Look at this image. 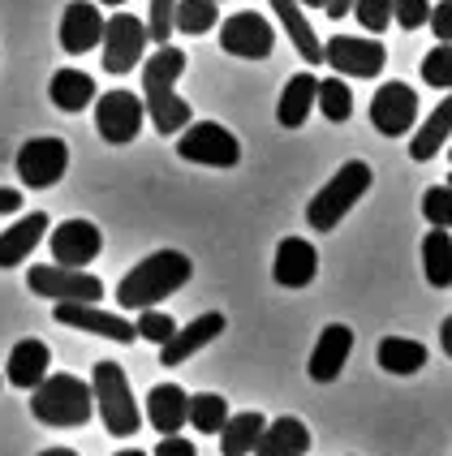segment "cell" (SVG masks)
Masks as SVG:
<instances>
[{
  "label": "cell",
  "instance_id": "obj_40",
  "mask_svg": "<svg viewBox=\"0 0 452 456\" xmlns=\"http://www.w3.org/2000/svg\"><path fill=\"white\" fill-rule=\"evenodd\" d=\"M427 26L435 30V39H440V44H452V0H440V4H431Z\"/></svg>",
  "mask_w": 452,
  "mask_h": 456
},
{
  "label": "cell",
  "instance_id": "obj_31",
  "mask_svg": "<svg viewBox=\"0 0 452 456\" xmlns=\"http://www.w3.org/2000/svg\"><path fill=\"white\" fill-rule=\"evenodd\" d=\"M211 26H220V0H177L173 30H181V35H207Z\"/></svg>",
  "mask_w": 452,
  "mask_h": 456
},
{
  "label": "cell",
  "instance_id": "obj_15",
  "mask_svg": "<svg viewBox=\"0 0 452 456\" xmlns=\"http://www.w3.org/2000/svg\"><path fill=\"white\" fill-rule=\"evenodd\" d=\"M48 246L61 267H91L103 250V232L91 220H65L48 228Z\"/></svg>",
  "mask_w": 452,
  "mask_h": 456
},
{
  "label": "cell",
  "instance_id": "obj_35",
  "mask_svg": "<svg viewBox=\"0 0 452 456\" xmlns=\"http://www.w3.org/2000/svg\"><path fill=\"white\" fill-rule=\"evenodd\" d=\"M138 314H143V319L134 323V331H138L143 340H151L155 349H160V345H164V340H168V336L177 331V319H173V314H164V310H155V305L138 310Z\"/></svg>",
  "mask_w": 452,
  "mask_h": 456
},
{
  "label": "cell",
  "instance_id": "obj_29",
  "mask_svg": "<svg viewBox=\"0 0 452 456\" xmlns=\"http://www.w3.org/2000/svg\"><path fill=\"white\" fill-rule=\"evenodd\" d=\"M423 276L431 289H452V232L431 228L423 237Z\"/></svg>",
  "mask_w": 452,
  "mask_h": 456
},
{
  "label": "cell",
  "instance_id": "obj_12",
  "mask_svg": "<svg viewBox=\"0 0 452 456\" xmlns=\"http://www.w3.org/2000/svg\"><path fill=\"white\" fill-rule=\"evenodd\" d=\"M220 48L228 56H242V61H267L276 48V30L263 13H233L220 22Z\"/></svg>",
  "mask_w": 452,
  "mask_h": 456
},
{
  "label": "cell",
  "instance_id": "obj_34",
  "mask_svg": "<svg viewBox=\"0 0 452 456\" xmlns=\"http://www.w3.org/2000/svg\"><path fill=\"white\" fill-rule=\"evenodd\" d=\"M423 82L435 91H452V44H435L423 56Z\"/></svg>",
  "mask_w": 452,
  "mask_h": 456
},
{
  "label": "cell",
  "instance_id": "obj_28",
  "mask_svg": "<svg viewBox=\"0 0 452 456\" xmlns=\"http://www.w3.org/2000/svg\"><path fill=\"white\" fill-rule=\"evenodd\" d=\"M375 357L388 375H418L427 366V345L423 340H409V336H383Z\"/></svg>",
  "mask_w": 452,
  "mask_h": 456
},
{
  "label": "cell",
  "instance_id": "obj_19",
  "mask_svg": "<svg viewBox=\"0 0 452 456\" xmlns=\"http://www.w3.org/2000/svg\"><path fill=\"white\" fill-rule=\"evenodd\" d=\"M353 354V331L345 323H332L324 328V336L315 340V354H310V379L315 383H336L341 379V370H345V362Z\"/></svg>",
  "mask_w": 452,
  "mask_h": 456
},
{
  "label": "cell",
  "instance_id": "obj_18",
  "mask_svg": "<svg viewBox=\"0 0 452 456\" xmlns=\"http://www.w3.org/2000/svg\"><path fill=\"white\" fill-rule=\"evenodd\" d=\"M319 276V250L306 237H284L276 246V263H272V280L284 289H306Z\"/></svg>",
  "mask_w": 452,
  "mask_h": 456
},
{
  "label": "cell",
  "instance_id": "obj_50",
  "mask_svg": "<svg viewBox=\"0 0 452 456\" xmlns=\"http://www.w3.org/2000/svg\"><path fill=\"white\" fill-rule=\"evenodd\" d=\"M0 383H4V379H0Z\"/></svg>",
  "mask_w": 452,
  "mask_h": 456
},
{
  "label": "cell",
  "instance_id": "obj_43",
  "mask_svg": "<svg viewBox=\"0 0 452 456\" xmlns=\"http://www.w3.org/2000/svg\"><path fill=\"white\" fill-rule=\"evenodd\" d=\"M349 4H353V0H327L324 13H327V18H345V13H349Z\"/></svg>",
  "mask_w": 452,
  "mask_h": 456
},
{
  "label": "cell",
  "instance_id": "obj_26",
  "mask_svg": "<svg viewBox=\"0 0 452 456\" xmlns=\"http://www.w3.org/2000/svg\"><path fill=\"white\" fill-rule=\"evenodd\" d=\"M315 74H293L284 82V91H280V103H276V121L284 129H301L306 126V117H310V108H315Z\"/></svg>",
  "mask_w": 452,
  "mask_h": 456
},
{
  "label": "cell",
  "instance_id": "obj_41",
  "mask_svg": "<svg viewBox=\"0 0 452 456\" xmlns=\"http://www.w3.org/2000/svg\"><path fill=\"white\" fill-rule=\"evenodd\" d=\"M151 456H199V452H194V444H190V439H181V435H164V439H160V448H155Z\"/></svg>",
  "mask_w": 452,
  "mask_h": 456
},
{
  "label": "cell",
  "instance_id": "obj_33",
  "mask_svg": "<svg viewBox=\"0 0 452 456\" xmlns=\"http://www.w3.org/2000/svg\"><path fill=\"white\" fill-rule=\"evenodd\" d=\"M185 422L202 435H220V427L228 422V401L225 396H216V392H199V396H190Z\"/></svg>",
  "mask_w": 452,
  "mask_h": 456
},
{
  "label": "cell",
  "instance_id": "obj_9",
  "mask_svg": "<svg viewBox=\"0 0 452 456\" xmlns=\"http://www.w3.org/2000/svg\"><path fill=\"white\" fill-rule=\"evenodd\" d=\"M324 65L341 77H379L388 65V48L371 35H332L324 44Z\"/></svg>",
  "mask_w": 452,
  "mask_h": 456
},
{
  "label": "cell",
  "instance_id": "obj_47",
  "mask_svg": "<svg viewBox=\"0 0 452 456\" xmlns=\"http://www.w3.org/2000/svg\"><path fill=\"white\" fill-rule=\"evenodd\" d=\"M117 456H151V452H138V448H126V452H117Z\"/></svg>",
  "mask_w": 452,
  "mask_h": 456
},
{
  "label": "cell",
  "instance_id": "obj_1",
  "mask_svg": "<svg viewBox=\"0 0 452 456\" xmlns=\"http://www.w3.org/2000/svg\"><path fill=\"white\" fill-rule=\"evenodd\" d=\"M185 74V52L173 44H160L143 61V108H147L151 126L160 129L164 138H173L194 121L190 103L177 95V77Z\"/></svg>",
  "mask_w": 452,
  "mask_h": 456
},
{
  "label": "cell",
  "instance_id": "obj_16",
  "mask_svg": "<svg viewBox=\"0 0 452 456\" xmlns=\"http://www.w3.org/2000/svg\"><path fill=\"white\" fill-rule=\"evenodd\" d=\"M103 39V13L95 0H70L61 13V48L70 56L91 52Z\"/></svg>",
  "mask_w": 452,
  "mask_h": 456
},
{
  "label": "cell",
  "instance_id": "obj_45",
  "mask_svg": "<svg viewBox=\"0 0 452 456\" xmlns=\"http://www.w3.org/2000/svg\"><path fill=\"white\" fill-rule=\"evenodd\" d=\"M39 456H78V452H74V448H44Z\"/></svg>",
  "mask_w": 452,
  "mask_h": 456
},
{
  "label": "cell",
  "instance_id": "obj_5",
  "mask_svg": "<svg viewBox=\"0 0 452 456\" xmlns=\"http://www.w3.org/2000/svg\"><path fill=\"white\" fill-rule=\"evenodd\" d=\"M91 392H95V409H100V422L108 427V435H117V439H129V435L143 427L138 401H134L126 370H121L117 362H95V375H91Z\"/></svg>",
  "mask_w": 452,
  "mask_h": 456
},
{
  "label": "cell",
  "instance_id": "obj_37",
  "mask_svg": "<svg viewBox=\"0 0 452 456\" xmlns=\"http://www.w3.org/2000/svg\"><path fill=\"white\" fill-rule=\"evenodd\" d=\"M423 216L431 228H452V185H431L423 194Z\"/></svg>",
  "mask_w": 452,
  "mask_h": 456
},
{
  "label": "cell",
  "instance_id": "obj_17",
  "mask_svg": "<svg viewBox=\"0 0 452 456\" xmlns=\"http://www.w3.org/2000/svg\"><path fill=\"white\" fill-rule=\"evenodd\" d=\"M220 331H225V314H216V310H211V314H199V319H190L185 328H177L173 336L160 345V362H164V366H181L185 357H194L199 349H207Z\"/></svg>",
  "mask_w": 452,
  "mask_h": 456
},
{
  "label": "cell",
  "instance_id": "obj_3",
  "mask_svg": "<svg viewBox=\"0 0 452 456\" xmlns=\"http://www.w3.org/2000/svg\"><path fill=\"white\" fill-rule=\"evenodd\" d=\"M30 413L44 427H82L95 413V392L78 375H44L39 387H30Z\"/></svg>",
  "mask_w": 452,
  "mask_h": 456
},
{
  "label": "cell",
  "instance_id": "obj_42",
  "mask_svg": "<svg viewBox=\"0 0 452 456\" xmlns=\"http://www.w3.org/2000/svg\"><path fill=\"white\" fill-rule=\"evenodd\" d=\"M13 211H22V190L0 185V216H13Z\"/></svg>",
  "mask_w": 452,
  "mask_h": 456
},
{
  "label": "cell",
  "instance_id": "obj_7",
  "mask_svg": "<svg viewBox=\"0 0 452 456\" xmlns=\"http://www.w3.org/2000/svg\"><path fill=\"white\" fill-rule=\"evenodd\" d=\"M26 284L35 297L48 302H100L103 284L86 267H61V263H39L26 272Z\"/></svg>",
  "mask_w": 452,
  "mask_h": 456
},
{
  "label": "cell",
  "instance_id": "obj_36",
  "mask_svg": "<svg viewBox=\"0 0 452 456\" xmlns=\"http://www.w3.org/2000/svg\"><path fill=\"white\" fill-rule=\"evenodd\" d=\"M349 9L362 22V30H371V35H383L388 22H392V0H353Z\"/></svg>",
  "mask_w": 452,
  "mask_h": 456
},
{
  "label": "cell",
  "instance_id": "obj_38",
  "mask_svg": "<svg viewBox=\"0 0 452 456\" xmlns=\"http://www.w3.org/2000/svg\"><path fill=\"white\" fill-rule=\"evenodd\" d=\"M173 13H177V0H151V18H147L151 44H168L173 39Z\"/></svg>",
  "mask_w": 452,
  "mask_h": 456
},
{
  "label": "cell",
  "instance_id": "obj_22",
  "mask_svg": "<svg viewBox=\"0 0 452 456\" xmlns=\"http://www.w3.org/2000/svg\"><path fill=\"white\" fill-rule=\"evenodd\" d=\"M52 366V349L44 340H18L13 345V354H9V366H4V379L13 383V387H39L44 375H48Z\"/></svg>",
  "mask_w": 452,
  "mask_h": 456
},
{
  "label": "cell",
  "instance_id": "obj_8",
  "mask_svg": "<svg viewBox=\"0 0 452 456\" xmlns=\"http://www.w3.org/2000/svg\"><path fill=\"white\" fill-rule=\"evenodd\" d=\"M103 69L108 74H129L143 65V52H147L151 35H147V22L134 18V13H112L103 22Z\"/></svg>",
  "mask_w": 452,
  "mask_h": 456
},
{
  "label": "cell",
  "instance_id": "obj_49",
  "mask_svg": "<svg viewBox=\"0 0 452 456\" xmlns=\"http://www.w3.org/2000/svg\"><path fill=\"white\" fill-rule=\"evenodd\" d=\"M448 185H452V177H448Z\"/></svg>",
  "mask_w": 452,
  "mask_h": 456
},
{
  "label": "cell",
  "instance_id": "obj_20",
  "mask_svg": "<svg viewBox=\"0 0 452 456\" xmlns=\"http://www.w3.org/2000/svg\"><path fill=\"white\" fill-rule=\"evenodd\" d=\"M48 211H30L22 220H13V224L0 232V267H18L26 263V254L39 250V241L48 237Z\"/></svg>",
  "mask_w": 452,
  "mask_h": 456
},
{
  "label": "cell",
  "instance_id": "obj_23",
  "mask_svg": "<svg viewBox=\"0 0 452 456\" xmlns=\"http://www.w3.org/2000/svg\"><path fill=\"white\" fill-rule=\"evenodd\" d=\"M185 409H190V396H185V387H177V383H160V387L147 392V422L160 435L181 431V427H185Z\"/></svg>",
  "mask_w": 452,
  "mask_h": 456
},
{
  "label": "cell",
  "instance_id": "obj_32",
  "mask_svg": "<svg viewBox=\"0 0 452 456\" xmlns=\"http://www.w3.org/2000/svg\"><path fill=\"white\" fill-rule=\"evenodd\" d=\"M315 103H319V112H324L332 126H341V121H349L353 117V91L349 82L336 74V77H324L319 86H315Z\"/></svg>",
  "mask_w": 452,
  "mask_h": 456
},
{
  "label": "cell",
  "instance_id": "obj_2",
  "mask_svg": "<svg viewBox=\"0 0 452 456\" xmlns=\"http://www.w3.org/2000/svg\"><path fill=\"white\" fill-rule=\"evenodd\" d=\"M190 276H194V263L181 250H155L138 267H129L126 280L117 284V305L121 310L160 305L164 297H173L181 284H190Z\"/></svg>",
  "mask_w": 452,
  "mask_h": 456
},
{
  "label": "cell",
  "instance_id": "obj_24",
  "mask_svg": "<svg viewBox=\"0 0 452 456\" xmlns=\"http://www.w3.org/2000/svg\"><path fill=\"white\" fill-rule=\"evenodd\" d=\"M272 9H276L280 26H284V35L293 39V48H298V56L306 61V65H324V44L315 39V26H310V18L301 13L298 0H267Z\"/></svg>",
  "mask_w": 452,
  "mask_h": 456
},
{
  "label": "cell",
  "instance_id": "obj_44",
  "mask_svg": "<svg viewBox=\"0 0 452 456\" xmlns=\"http://www.w3.org/2000/svg\"><path fill=\"white\" fill-rule=\"evenodd\" d=\"M440 345H444V354L452 357V314L444 319V328H440Z\"/></svg>",
  "mask_w": 452,
  "mask_h": 456
},
{
  "label": "cell",
  "instance_id": "obj_14",
  "mask_svg": "<svg viewBox=\"0 0 452 456\" xmlns=\"http://www.w3.org/2000/svg\"><path fill=\"white\" fill-rule=\"evenodd\" d=\"M56 323L78 331H91V336H103V340H117V345H129L138 340V331L129 319L112 314V310H100V302H56Z\"/></svg>",
  "mask_w": 452,
  "mask_h": 456
},
{
  "label": "cell",
  "instance_id": "obj_39",
  "mask_svg": "<svg viewBox=\"0 0 452 456\" xmlns=\"http://www.w3.org/2000/svg\"><path fill=\"white\" fill-rule=\"evenodd\" d=\"M431 18V0H392V22L405 30H418Z\"/></svg>",
  "mask_w": 452,
  "mask_h": 456
},
{
  "label": "cell",
  "instance_id": "obj_10",
  "mask_svg": "<svg viewBox=\"0 0 452 456\" xmlns=\"http://www.w3.org/2000/svg\"><path fill=\"white\" fill-rule=\"evenodd\" d=\"M65 168H70V147H65V138H30L22 151H18V177H22L26 190H52L56 181L65 177Z\"/></svg>",
  "mask_w": 452,
  "mask_h": 456
},
{
  "label": "cell",
  "instance_id": "obj_13",
  "mask_svg": "<svg viewBox=\"0 0 452 456\" xmlns=\"http://www.w3.org/2000/svg\"><path fill=\"white\" fill-rule=\"evenodd\" d=\"M414 121H418V95H414V86L383 82L375 91V100H371V126L383 138H401V134L414 129Z\"/></svg>",
  "mask_w": 452,
  "mask_h": 456
},
{
  "label": "cell",
  "instance_id": "obj_4",
  "mask_svg": "<svg viewBox=\"0 0 452 456\" xmlns=\"http://www.w3.org/2000/svg\"><path fill=\"white\" fill-rule=\"evenodd\" d=\"M371 181H375V173H371V164H366V159H349V164H341V168H336V177L327 181L324 190L306 203V224L315 228V232H332V228L341 224L353 207H357V199L371 190Z\"/></svg>",
  "mask_w": 452,
  "mask_h": 456
},
{
  "label": "cell",
  "instance_id": "obj_21",
  "mask_svg": "<svg viewBox=\"0 0 452 456\" xmlns=\"http://www.w3.org/2000/svg\"><path fill=\"white\" fill-rule=\"evenodd\" d=\"M310 452V427L301 418H276L267 422L251 456H306Z\"/></svg>",
  "mask_w": 452,
  "mask_h": 456
},
{
  "label": "cell",
  "instance_id": "obj_6",
  "mask_svg": "<svg viewBox=\"0 0 452 456\" xmlns=\"http://www.w3.org/2000/svg\"><path fill=\"white\" fill-rule=\"evenodd\" d=\"M177 155L190 164H202V168H237L242 142L233 129L216 126V121H190L177 138Z\"/></svg>",
  "mask_w": 452,
  "mask_h": 456
},
{
  "label": "cell",
  "instance_id": "obj_11",
  "mask_svg": "<svg viewBox=\"0 0 452 456\" xmlns=\"http://www.w3.org/2000/svg\"><path fill=\"white\" fill-rule=\"evenodd\" d=\"M143 117H147V108H143V100L134 91H108V95L95 100V129L112 147L134 142L138 129H143Z\"/></svg>",
  "mask_w": 452,
  "mask_h": 456
},
{
  "label": "cell",
  "instance_id": "obj_48",
  "mask_svg": "<svg viewBox=\"0 0 452 456\" xmlns=\"http://www.w3.org/2000/svg\"><path fill=\"white\" fill-rule=\"evenodd\" d=\"M95 4H112V9H117V4H126V0H95Z\"/></svg>",
  "mask_w": 452,
  "mask_h": 456
},
{
  "label": "cell",
  "instance_id": "obj_46",
  "mask_svg": "<svg viewBox=\"0 0 452 456\" xmlns=\"http://www.w3.org/2000/svg\"><path fill=\"white\" fill-rule=\"evenodd\" d=\"M298 4H310V9H324L327 0H298Z\"/></svg>",
  "mask_w": 452,
  "mask_h": 456
},
{
  "label": "cell",
  "instance_id": "obj_30",
  "mask_svg": "<svg viewBox=\"0 0 452 456\" xmlns=\"http://www.w3.org/2000/svg\"><path fill=\"white\" fill-rule=\"evenodd\" d=\"M267 427V418L263 413H228V422L220 427V452L225 456H251L254 444H259V435Z\"/></svg>",
  "mask_w": 452,
  "mask_h": 456
},
{
  "label": "cell",
  "instance_id": "obj_27",
  "mask_svg": "<svg viewBox=\"0 0 452 456\" xmlns=\"http://www.w3.org/2000/svg\"><path fill=\"white\" fill-rule=\"evenodd\" d=\"M48 95L61 112H82L95 103V77L82 69H56L48 82Z\"/></svg>",
  "mask_w": 452,
  "mask_h": 456
},
{
  "label": "cell",
  "instance_id": "obj_25",
  "mask_svg": "<svg viewBox=\"0 0 452 456\" xmlns=\"http://www.w3.org/2000/svg\"><path fill=\"white\" fill-rule=\"evenodd\" d=\"M448 138H452V91H448V100L435 103V112H431L427 121L418 126V134H414V142H409L414 164H427V159H435V155L448 147Z\"/></svg>",
  "mask_w": 452,
  "mask_h": 456
}]
</instances>
